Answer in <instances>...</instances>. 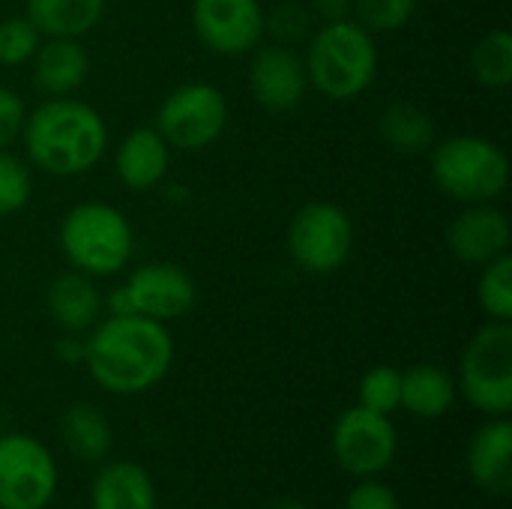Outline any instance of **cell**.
<instances>
[{
	"mask_svg": "<svg viewBox=\"0 0 512 509\" xmlns=\"http://www.w3.org/2000/svg\"><path fill=\"white\" fill-rule=\"evenodd\" d=\"M195 282L192 276L168 261H153L138 267L120 288H114L105 300L111 315H144L153 321H174L195 306Z\"/></svg>",
	"mask_w": 512,
	"mask_h": 509,
	"instance_id": "obj_9",
	"label": "cell"
},
{
	"mask_svg": "<svg viewBox=\"0 0 512 509\" xmlns=\"http://www.w3.org/2000/svg\"><path fill=\"white\" fill-rule=\"evenodd\" d=\"M57 357H63L66 363H81L84 360V342H78V339H63V342H57Z\"/></svg>",
	"mask_w": 512,
	"mask_h": 509,
	"instance_id": "obj_34",
	"label": "cell"
},
{
	"mask_svg": "<svg viewBox=\"0 0 512 509\" xmlns=\"http://www.w3.org/2000/svg\"><path fill=\"white\" fill-rule=\"evenodd\" d=\"M477 300L480 309L492 321H512V258L498 255L495 261L483 264L477 279Z\"/></svg>",
	"mask_w": 512,
	"mask_h": 509,
	"instance_id": "obj_25",
	"label": "cell"
},
{
	"mask_svg": "<svg viewBox=\"0 0 512 509\" xmlns=\"http://www.w3.org/2000/svg\"><path fill=\"white\" fill-rule=\"evenodd\" d=\"M33 195V174L27 162L0 150V216H12L27 207Z\"/></svg>",
	"mask_w": 512,
	"mask_h": 509,
	"instance_id": "obj_28",
	"label": "cell"
},
{
	"mask_svg": "<svg viewBox=\"0 0 512 509\" xmlns=\"http://www.w3.org/2000/svg\"><path fill=\"white\" fill-rule=\"evenodd\" d=\"M468 471L474 483L489 495H507L512 489V426L507 417L486 423L468 447Z\"/></svg>",
	"mask_w": 512,
	"mask_h": 509,
	"instance_id": "obj_17",
	"label": "cell"
},
{
	"mask_svg": "<svg viewBox=\"0 0 512 509\" xmlns=\"http://www.w3.org/2000/svg\"><path fill=\"white\" fill-rule=\"evenodd\" d=\"M135 234L129 219L105 201H81L60 222V249L72 270L93 279L120 273L132 258Z\"/></svg>",
	"mask_w": 512,
	"mask_h": 509,
	"instance_id": "obj_5",
	"label": "cell"
},
{
	"mask_svg": "<svg viewBox=\"0 0 512 509\" xmlns=\"http://www.w3.org/2000/svg\"><path fill=\"white\" fill-rule=\"evenodd\" d=\"M512 228L504 210L495 204H465L447 228V246L462 264L483 267L510 252Z\"/></svg>",
	"mask_w": 512,
	"mask_h": 509,
	"instance_id": "obj_14",
	"label": "cell"
},
{
	"mask_svg": "<svg viewBox=\"0 0 512 509\" xmlns=\"http://www.w3.org/2000/svg\"><path fill=\"white\" fill-rule=\"evenodd\" d=\"M378 129H381V138L393 150L408 153V156L426 153L435 144V120L423 108H417L414 102L387 105L381 120H378Z\"/></svg>",
	"mask_w": 512,
	"mask_h": 509,
	"instance_id": "obj_23",
	"label": "cell"
},
{
	"mask_svg": "<svg viewBox=\"0 0 512 509\" xmlns=\"http://www.w3.org/2000/svg\"><path fill=\"white\" fill-rule=\"evenodd\" d=\"M168 165H171V147L159 135L156 126H138V129H132L120 141V147L114 153L117 180L126 189H132V192L156 189L165 180Z\"/></svg>",
	"mask_w": 512,
	"mask_h": 509,
	"instance_id": "obj_15",
	"label": "cell"
},
{
	"mask_svg": "<svg viewBox=\"0 0 512 509\" xmlns=\"http://www.w3.org/2000/svg\"><path fill=\"white\" fill-rule=\"evenodd\" d=\"M60 435L66 450L81 462H99L111 450V426L105 414L93 405H72L60 420Z\"/></svg>",
	"mask_w": 512,
	"mask_h": 509,
	"instance_id": "obj_22",
	"label": "cell"
},
{
	"mask_svg": "<svg viewBox=\"0 0 512 509\" xmlns=\"http://www.w3.org/2000/svg\"><path fill=\"white\" fill-rule=\"evenodd\" d=\"M39 42H42L39 30L24 15L3 18L0 21V66H24V63H30Z\"/></svg>",
	"mask_w": 512,
	"mask_h": 509,
	"instance_id": "obj_29",
	"label": "cell"
},
{
	"mask_svg": "<svg viewBox=\"0 0 512 509\" xmlns=\"http://www.w3.org/2000/svg\"><path fill=\"white\" fill-rule=\"evenodd\" d=\"M90 378L117 396L156 387L174 363V339L162 321L144 315H108L84 342Z\"/></svg>",
	"mask_w": 512,
	"mask_h": 509,
	"instance_id": "obj_1",
	"label": "cell"
},
{
	"mask_svg": "<svg viewBox=\"0 0 512 509\" xmlns=\"http://www.w3.org/2000/svg\"><path fill=\"white\" fill-rule=\"evenodd\" d=\"M351 9L369 33H393L414 18L417 0H351Z\"/></svg>",
	"mask_w": 512,
	"mask_h": 509,
	"instance_id": "obj_27",
	"label": "cell"
},
{
	"mask_svg": "<svg viewBox=\"0 0 512 509\" xmlns=\"http://www.w3.org/2000/svg\"><path fill=\"white\" fill-rule=\"evenodd\" d=\"M303 66L309 84L321 96L333 102L357 99L375 84L378 75L375 33L351 18L321 24L309 39Z\"/></svg>",
	"mask_w": 512,
	"mask_h": 509,
	"instance_id": "obj_3",
	"label": "cell"
},
{
	"mask_svg": "<svg viewBox=\"0 0 512 509\" xmlns=\"http://www.w3.org/2000/svg\"><path fill=\"white\" fill-rule=\"evenodd\" d=\"M360 405L378 414L402 408V372L393 366H375L360 378Z\"/></svg>",
	"mask_w": 512,
	"mask_h": 509,
	"instance_id": "obj_26",
	"label": "cell"
},
{
	"mask_svg": "<svg viewBox=\"0 0 512 509\" xmlns=\"http://www.w3.org/2000/svg\"><path fill=\"white\" fill-rule=\"evenodd\" d=\"M471 72L489 90H504L512 81V36L507 27H495L480 36L471 51Z\"/></svg>",
	"mask_w": 512,
	"mask_h": 509,
	"instance_id": "obj_24",
	"label": "cell"
},
{
	"mask_svg": "<svg viewBox=\"0 0 512 509\" xmlns=\"http://www.w3.org/2000/svg\"><path fill=\"white\" fill-rule=\"evenodd\" d=\"M432 180L459 204H495L510 186L507 153L480 135H453L432 144Z\"/></svg>",
	"mask_w": 512,
	"mask_h": 509,
	"instance_id": "obj_4",
	"label": "cell"
},
{
	"mask_svg": "<svg viewBox=\"0 0 512 509\" xmlns=\"http://www.w3.org/2000/svg\"><path fill=\"white\" fill-rule=\"evenodd\" d=\"M48 315L57 327H63L69 336H78L84 330H90L99 315H102V294L99 288L93 285V276L87 273H78V270H69L63 276H57L51 285H48Z\"/></svg>",
	"mask_w": 512,
	"mask_h": 509,
	"instance_id": "obj_18",
	"label": "cell"
},
{
	"mask_svg": "<svg viewBox=\"0 0 512 509\" xmlns=\"http://www.w3.org/2000/svg\"><path fill=\"white\" fill-rule=\"evenodd\" d=\"M228 126V99L216 84L189 81L171 90L159 111L156 129L177 150H204L222 138Z\"/></svg>",
	"mask_w": 512,
	"mask_h": 509,
	"instance_id": "obj_8",
	"label": "cell"
},
{
	"mask_svg": "<svg viewBox=\"0 0 512 509\" xmlns=\"http://www.w3.org/2000/svg\"><path fill=\"white\" fill-rule=\"evenodd\" d=\"M54 492L51 453L30 435L0 438V509H45Z\"/></svg>",
	"mask_w": 512,
	"mask_h": 509,
	"instance_id": "obj_10",
	"label": "cell"
},
{
	"mask_svg": "<svg viewBox=\"0 0 512 509\" xmlns=\"http://www.w3.org/2000/svg\"><path fill=\"white\" fill-rule=\"evenodd\" d=\"M90 72V57L81 39H45L33 54V81L48 99L72 96Z\"/></svg>",
	"mask_w": 512,
	"mask_h": 509,
	"instance_id": "obj_16",
	"label": "cell"
},
{
	"mask_svg": "<svg viewBox=\"0 0 512 509\" xmlns=\"http://www.w3.org/2000/svg\"><path fill=\"white\" fill-rule=\"evenodd\" d=\"M24 18L45 39H81L105 18V0H24Z\"/></svg>",
	"mask_w": 512,
	"mask_h": 509,
	"instance_id": "obj_19",
	"label": "cell"
},
{
	"mask_svg": "<svg viewBox=\"0 0 512 509\" xmlns=\"http://www.w3.org/2000/svg\"><path fill=\"white\" fill-rule=\"evenodd\" d=\"M90 509H156V486L135 462H114L96 474Z\"/></svg>",
	"mask_w": 512,
	"mask_h": 509,
	"instance_id": "obj_20",
	"label": "cell"
},
{
	"mask_svg": "<svg viewBox=\"0 0 512 509\" xmlns=\"http://www.w3.org/2000/svg\"><path fill=\"white\" fill-rule=\"evenodd\" d=\"M249 90L258 105L273 114L294 111L309 90L303 57L291 45L279 42L258 48L249 66Z\"/></svg>",
	"mask_w": 512,
	"mask_h": 509,
	"instance_id": "obj_13",
	"label": "cell"
},
{
	"mask_svg": "<svg viewBox=\"0 0 512 509\" xmlns=\"http://www.w3.org/2000/svg\"><path fill=\"white\" fill-rule=\"evenodd\" d=\"M309 12H315L324 24L342 21L351 12V0H309Z\"/></svg>",
	"mask_w": 512,
	"mask_h": 509,
	"instance_id": "obj_33",
	"label": "cell"
},
{
	"mask_svg": "<svg viewBox=\"0 0 512 509\" xmlns=\"http://www.w3.org/2000/svg\"><path fill=\"white\" fill-rule=\"evenodd\" d=\"M336 462L354 477H375L390 468L396 456V429L387 414L363 405L345 411L333 429Z\"/></svg>",
	"mask_w": 512,
	"mask_h": 509,
	"instance_id": "obj_11",
	"label": "cell"
},
{
	"mask_svg": "<svg viewBox=\"0 0 512 509\" xmlns=\"http://www.w3.org/2000/svg\"><path fill=\"white\" fill-rule=\"evenodd\" d=\"M264 6L258 0H192V30L219 57H243L264 36Z\"/></svg>",
	"mask_w": 512,
	"mask_h": 509,
	"instance_id": "obj_12",
	"label": "cell"
},
{
	"mask_svg": "<svg viewBox=\"0 0 512 509\" xmlns=\"http://www.w3.org/2000/svg\"><path fill=\"white\" fill-rule=\"evenodd\" d=\"M459 384L465 399L489 414L507 417L512 411V327L510 321H489L474 333L462 354Z\"/></svg>",
	"mask_w": 512,
	"mask_h": 509,
	"instance_id": "obj_6",
	"label": "cell"
},
{
	"mask_svg": "<svg viewBox=\"0 0 512 509\" xmlns=\"http://www.w3.org/2000/svg\"><path fill=\"white\" fill-rule=\"evenodd\" d=\"M270 509H306V504H300V501H279Z\"/></svg>",
	"mask_w": 512,
	"mask_h": 509,
	"instance_id": "obj_35",
	"label": "cell"
},
{
	"mask_svg": "<svg viewBox=\"0 0 512 509\" xmlns=\"http://www.w3.org/2000/svg\"><path fill=\"white\" fill-rule=\"evenodd\" d=\"M456 402L453 378L438 366H414L402 372V408L414 417H444Z\"/></svg>",
	"mask_w": 512,
	"mask_h": 509,
	"instance_id": "obj_21",
	"label": "cell"
},
{
	"mask_svg": "<svg viewBox=\"0 0 512 509\" xmlns=\"http://www.w3.org/2000/svg\"><path fill=\"white\" fill-rule=\"evenodd\" d=\"M21 141L27 159L51 177H78L93 171L108 147L102 114L69 96H54L27 111Z\"/></svg>",
	"mask_w": 512,
	"mask_h": 509,
	"instance_id": "obj_2",
	"label": "cell"
},
{
	"mask_svg": "<svg viewBox=\"0 0 512 509\" xmlns=\"http://www.w3.org/2000/svg\"><path fill=\"white\" fill-rule=\"evenodd\" d=\"M345 509H402L399 507V498L390 486L384 483H375L366 477V483L354 486V492L348 495V504Z\"/></svg>",
	"mask_w": 512,
	"mask_h": 509,
	"instance_id": "obj_32",
	"label": "cell"
},
{
	"mask_svg": "<svg viewBox=\"0 0 512 509\" xmlns=\"http://www.w3.org/2000/svg\"><path fill=\"white\" fill-rule=\"evenodd\" d=\"M264 33H270L279 45H297L312 33V15L303 3H279L270 15H264Z\"/></svg>",
	"mask_w": 512,
	"mask_h": 509,
	"instance_id": "obj_30",
	"label": "cell"
},
{
	"mask_svg": "<svg viewBox=\"0 0 512 509\" xmlns=\"http://www.w3.org/2000/svg\"><path fill=\"white\" fill-rule=\"evenodd\" d=\"M24 120H27L24 99H21L15 90L0 87V150H6L12 141L21 138Z\"/></svg>",
	"mask_w": 512,
	"mask_h": 509,
	"instance_id": "obj_31",
	"label": "cell"
},
{
	"mask_svg": "<svg viewBox=\"0 0 512 509\" xmlns=\"http://www.w3.org/2000/svg\"><path fill=\"white\" fill-rule=\"evenodd\" d=\"M285 243L300 270L312 276H330L351 258L354 222L333 201H309L294 213Z\"/></svg>",
	"mask_w": 512,
	"mask_h": 509,
	"instance_id": "obj_7",
	"label": "cell"
}]
</instances>
